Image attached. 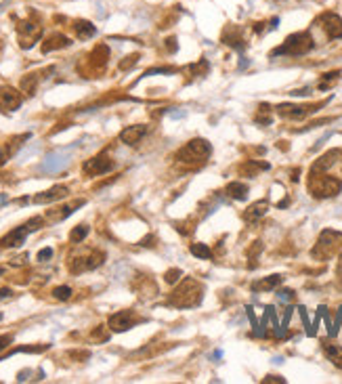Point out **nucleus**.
I'll return each mask as SVG.
<instances>
[{
  "label": "nucleus",
  "instance_id": "16",
  "mask_svg": "<svg viewBox=\"0 0 342 384\" xmlns=\"http://www.w3.org/2000/svg\"><path fill=\"white\" fill-rule=\"evenodd\" d=\"M340 155H342V149H332V151H328L326 155H321V158L313 164V168H311V177H313V174H319V172H326L338 158H340Z\"/></svg>",
  "mask_w": 342,
  "mask_h": 384
},
{
  "label": "nucleus",
  "instance_id": "13",
  "mask_svg": "<svg viewBox=\"0 0 342 384\" xmlns=\"http://www.w3.org/2000/svg\"><path fill=\"white\" fill-rule=\"evenodd\" d=\"M27 233H32V231H30V227L25 223V225L17 227V229H13L9 235H5L3 239H0V246H3V248H17V246H21V243L25 241V237H27Z\"/></svg>",
  "mask_w": 342,
  "mask_h": 384
},
{
  "label": "nucleus",
  "instance_id": "30",
  "mask_svg": "<svg viewBox=\"0 0 342 384\" xmlns=\"http://www.w3.org/2000/svg\"><path fill=\"white\" fill-rule=\"evenodd\" d=\"M136 61H139V55H130V57H126L122 63H120V69H130V67H134L136 65Z\"/></svg>",
  "mask_w": 342,
  "mask_h": 384
},
{
  "label": "nucleus",
  "instance_id": "2",
  "mask_svg": "<svg viewBox=\"0 0 342 384\" xmlns=\"http://www.w3.org/2000/svg\"><path fill=\"white\" fill-rule=\"evenodd\" d=\"M313 48V38H311V34L309 32H298V34H292L283 46L275 48L273 50V57L275 55H304V53H309V50Z\"/></svg>",
  "mask_w": 342,
  "mask_h": 384
},
{
  "label": "nucleus",
  "instance_id": "19",
  "mask_svg": "<svg viewBox=\"0 0 342 384\" xmlns=\"http://www.w3.org/2000/svg\"><path fill=\"white\" fill-rule=\"evenodd\" d=\"M72 40L63 36V34H55V36H50L44 44H42V53H50V50H55V48H65V46H70Z\"/></svg>",
  "mask_w": 342,
  "mask_h": 384
},
{
  "label": "nucleus",
  "instance_id": "11",
  "mask_svg": "<svg viewBox=\"0 0 342 384\" xmlns=\"http://www.w3.org/2000/svg\"><path fill=\"white\" fill-rule=\"evenodd\" d=\"M136 321H139V317H136L132 311H120V313H116V315H111L109 327L113 332H124V330H130Z\"/></svg>",
  "mask_w": 342,
  "mask_h": 384
},
{
  "label": "nucleus",
  "instance_id": "33",
  "mask_svg": "<svg viewBox=\"0 0 342 384\" xmlns=\"http://www.w3.org/2000/svg\"><path fill=\"white\" fill-rule=\"evenodd\" d=\"M277 296H279V300L288 303V300H292V298H294V292H292V290H281Z\"/></svg>",
  "mask_w": 342,
  "mask_h": 384
},
{
  "label": "nucleus",
  "instance_id": "6",
  "mask_svg": "<svg viewBox=\"0 0 342 384\" xmlns=\"http://www.w3.org/2000/svg\"><path fill=\"white\" fill-rule=\"evenodd\" d=\"M342 241V233H336V231H323L321 237H319V243H317V248L313 250V256H319V258H326L330 256L336 246Z\"/></svg>",
  "mask_w": 342,
  "mask_h": 384
},
{
  "label": "nucleus",
  "instance_id": "28",
  "mask_svg": "<svg viewBox=\"0 0 342 384\" xmlns=\"http://www.w3.org/2000/svg\"><path fill=\"white\" fill-rule=\"evenodd\" d=\"M338 76H340V72H330V74H326V76H323V80L319 82V91H328L330 84H334V82L338 80Z\"/></svg>",
  "mask_w": 342,
  "mask_h": 384
},
{
  "label": "nucleus",
  "instance_id": "1",
  "mask_svg": "<svg viewBox=\"0 0 342 384\" xmlns=\"http://www.w3.org/2000/svg\"><path fill=\"white\" fill-rule=\"evenodd\" d=\"M202 300V286L195 279H185V282L173 292L170 305L175 307H195Z\"/></svg>",
  "mask_w": 342,
  "mask_h": 384
},
{
  "label": "nucleus",
  "instance_id": "7",
  "mask_svg": "<svg viewBox=\"0 0 342 384\" xmlns=\"http://www.w3.org/2000/svg\"><path fill=\"white\" fill-rule=\"evenodd\" d=\"M17 32H19V44L23 48H32L34 42H36L40 36H42V28L38 23H32V21H23L19 23V28H17Z\"/></svg>",
  "mask_w": 342,
  "mask_h": 384
},
{
  "label": "nucleus",
  "instance_id": "22",
  "mask_svg": "<svg viewBox=\"0 0 342 384\" xmlns=\"http://www.w3.org/2000/svg\"><path fill=\"white\" fill-rule=\"evenodd\" d=\"M323 351H326V355L330 357V361H332L334 365L342 368V346L332 344V342H328V340H323Z\"/></svg>",
  "mask_w": 342,
  "mask_h": 384
},
{
  "label": "nucleus",
  "instance_id": "31",
  "mask_svg": "<svg viewBox=\"0 0 342 384\" xmlns=\"http://www.w3.org/2000/svg\"><path fill=\"white\" fill-rule=\"evenodd\" d=\"M179 277H181V271H179V269H170V271L166 273V282H168V284H175V282H179Z\"/></svg>",
  "mask_w": 342,
  "mask_h": 384
},
{
  "label": "nucleus",
  "instance_id": "12",
  "mask_svg": "<svg viewBox=\"0 0 342 384\" xmlns=\"http://www.w3.org/2000/svg\"><path fill=\"white\" fill-rule=\"evenodd\" d=\"M319 23H321L323 30L328 32L330 38H340L342 36V19L336 13H323L319 17Z\"/></svg>",
  "mask_w": 342,
  "mask_h": 384
},
{
  "label": "nucleus",
  "instance_id": "35",
  "mask_svg": "<svg viewBox=\"0 0 342 384\" xmlns=\"http://www.w3.org/2000/svg\"><path fill=\"white\" fill-rule=\"evenodd\" d=\"M11 342H13V336H0V351H3V348H7Z\"/></svg>",
  "mask_w": 342,
  "mask_h": 384
},
{
  "label": "nucleus",
  "instance_id": "26",
  "mask_svg": "<svg viewBox=\"0 0 342 384\" xmlns=\"http://www.w3.org/2000/svg\"><path fill=\"white\" fill-rule=\"evenodd\" d=\"M87 235H89V227L87 225H80V227H76V229L72 231L70 239H72V243H80Z\"/></svg>",
  "mask_w": 342,
  "mask_h": 384
},
{
  "label": "nucleus",
  "instance_id": "37",
  "mask_svg": "<svg viewBox=\"0 0 342 384\" xmlns=\"http://www.w3.org/2000/svg\"><path fill=\"white\" fill-rule=\"evenodd\" d=\"M11 296H13V292H11L9 288H3V290H0V300H3V298H11Z\"/></svg>",
  "mask_w": 342,
  "mask_h": 384
},
{
  "label": "nucleus",
  "instance_id": "10",
  "mask_svg": "<svg viewBox=\"0 0 342 384\" xmlns=\"http://www.w3.org/2000/svg\"><path fill=\"white\" fill-rule=\"evenodd\" d=\"M111 168H113V162L109 160L107 153H101V155H97V158H93L91 162L84 164V172L91 174V177H95V174H105Z\"/></svg>",
  "mask_w": 342,
  "mask_h": 384
},
{
  "label": "nucleus",
  "instance_id": "24",
  "mask_svg": "<svg viewBox=\"0 0 342 384\" xmlns=\"http://www.w3.org/2000/svg\"><path fill=\"white\" fill-rule=\"evenodd\" d=\"M38 82H40V76H38V74H30V76H25V78L21 80V91H23L25 95L32 97L34 93H36Z\"/></svg>",
  "mask_w": 342,
  "mask_h": 384
},
{
  "label": "nucleus",
  "instance_id": "17",
  "mask_svg": "<svg viewBox=\"0 0 342 384\" xmlns=\"http://www.w3.org/2000/svg\"><path fill=\"white\" fill-rule=\"evenodd\" d=\"M74 32L80 40H89L97 34V28L87 19H78V21H74Z\"/></svg>",
  "mask_w": 342,
  "mask_h": 384
},
{
  "label": "nucleus",
  "instance_id": "29",
  "mask_svg": "<svg viewBox=\"0 0 342 384\" xmlns=\"http://www.w3.org/2000/svg\"><path fill=\"white\" fill-rule=\"evenodd\" d=\"M53 296L57 300H67L72 296V288L70 286H61V288H55V292H53Z\"/></svg>",
  "mask_w": 342,
  "mask_h": 384
},
{
  "label": "nucleus",
  "instance_id": "23",
  "mask_svg": "<svg viewBox=\"0 0 342 384\" xmlns=\"http://www.w3.org/2000/svg\"><path fill=\"white\" fill-rule=\"evenodd\" d=\"M227 194L233 198V200H239V202H242V200H246L248 198V185H244V183H229L227 185Z\"/></svg>",
  "mask_w": 342,
  "mask_h": 384
},
{
  "label": "nucleus",
  "instance_id": "20",
  "mask_svg": "<svg viewBox=\"0 0 342 384\" xmlns=\"http://www.w3.org/2000/svg\"><path fill=\"white\" fill-rule=\"evenodd\" d=\"M267 208H269V204H267V200H261V202H256V204H252L248 210H246V214H244V218L248 221V223H256L259 221L265 212H267Z\"/></svg>",
  "mask_w": 342,
  "mask_h": 384
},
{
  "label": "nucleus",
  "instance_id": "5",
  "mask_svg": "<svg viewBox=\"0 0 342 384\" xmlns=\"http://www.w3.org/2000/svg\"><path fill=\"white\" fill-rule=\"evenodd\" d=\"M70 155H72V149H57L53 153H48L46 160L40 166V170L42 172H59L70 164Z\"/></svg>",
  "mask_w": 342,
  "mask_h": 384
},
{
  "label": "nucleus",
  "instance_id": "34",
  "mask_svg": "<svg viewBox=\"0 0 342 384\" xmlns=\"http://www.w3.org/2000/svg\"><path fill=\"white\" fill-rule=\"evenodd\" d=\"M50 256H53V250H50V248H44V250L38 252V260H42V263H44V260H48Z\"/></svg>",
  "mask_w": 342,
  "mask_h": 384
},
{
  "label": "nucleus",
  "instance_id": "15",
  "mask_svg": "<svg viewBox=\"0 0 342 384\" xmlns=\"http://www.w3.org/2000/svg\"><path fill=\"white\" fill-rule=\"evenodd\" d=\"M67 194H70V189H67L65 185H55V187H50L48 191H44V194H38L36 198H34V202L36 204H48V202H55V200H63Z\"/></svg>",
  "mask_w": 342,
  "mask_h": 384
},
{
  "label": "nucleus",
  "instance_id": "3",
  "mask_svg": "<svg viewBox=\"0 0 342 384\" xmlns=\"http://www.w3.org/2000/svg\"><path fill=\"white\" fill-rule=\"evenodd\" d=\"M208 155H210V143L204 141V139H193L177 153V158L183 162H204Z\"/></svg>",
  "mask_w": 342,
  "mask_h": 384
},
{
  "label": "nucleus",
  "instance_id": "39",
  "mask_svg": "<svg viewBox=\"0 0 342 384\" xmlns=\"http://www.w3.org/2000/svg\"><path fill=\"white\" fill-rule=\"evenodd\" d=\"M3 273H5V269H3V267H0V275H3Z\"/></svg>",
  "mask_w": 342,
  "mask_h": 384
},
{
  "label": "nucleus",
  "instance_id": "9",
  "mask_svg": "<svg viewBox=\"0 0 342 384\" xmlns=\"http://www.w3.org/2000/svg\"><path fill=\"white\" fill-rule=\"evenodd\" d=\"M21 105V95L11 86H0V112H15Z\"/></svg>",
  "mask_w": 342,
  "mask_h": 384
},
{
  "label": "nucleus",
  "instance_id": "25",
  "mask_svg": "<svg viewBox=\"0 0 342 384\" xmlns=\"http://www.w3.org/2000/svg\"><path fill=\"white\" fill-rule=\"evenodd\" d=\"M279 284H281V277H279V275H271V277L263 279V282L254 284L252 290H273V288H277Z\"/></svg>",
  "mask_w": 342,
  "mask_h": 384
},
{
  "label": "nucleus",
  "instance_id": "32",
  "mask_svg": "<svg viewBox=\"0 0 342 384\" xmlns=\"http://www.w3.org/2000/svg\"><path fill=\"white\" fill-rule=\"evenodd\" d=\"M9 158H11V149L7 145H0V166H3Z\"/></svg>",
  "mask_w": 342,
  "mask_h": 384
},
{
  "label": "nucleus",
  "instance_id": "40",
  "mask_svg": "<svg viewBox=\"0 0 342 384\" xmlns=\"http://www.w3.org/2000/svg\"><path fill=\"white\" fill-rule=\"evenodd\" d=\"M0 319H3V315H0Z\"/></svg>",
  "mask_w": 342,
  "mask_h": 384
},
{
  "label": "nucleus",
  "instance_id": "4",
  "mask_svg": "<svg viewBox=\"0 0 342 384\" xmlns=\"http://www.w3.org/2000/svg\"><path fill=\"white\" fill-rule=\"evenodd\" d=\"M342 183L334 177H317L313 174V181H311V194L317 198H334L340 194Z\"/></svg>",
  "mask_w": 342,
  "mask_h": 384
},
{
  "label": "nucleus",
  "instance_id": "36",
  "mask_svg": "<svg viewBox=\"0 0 342 384\" xmlns=\"http://www.w3.org/2000/svg\"><path fill=\"white\" fill-rule=\"evenodd\" d=\"M166 46H168L170 53H175V50H177V40H175V38H168V40H166Z\"/></svg>",
  "mask_w": 342,
  "mask_h": 384
},
{
  "label": "nucleus",
  "instance_id": "18",
  "mask_svg": "<svg viewBox=\"0 0 342 384\" xmlns=\"http://www.w3.org/2000/svg\"><path fill=\"white\" fill-rule=\"evenodd\" d=\"M277 112H279V116H283V118H296V120H300V118H304L309 112H315V109H313V107H302V105H279Z\"/></svg>",
  "mask_w": 342,
  "mask_h": 384
},
{
  "label": "nucleus",
  "instance_id": "21",
  "mask_svg": "<svg viewBox=\"0 0 342 384\" xmlns=\"http://www.w3.org/2000/svg\"><path fill=\"white\" fill-rule=\"evenodd\" d=\"M84 204V200H78V202H74V204H70V206H61V208H57V210H50L48 212V218L50 221H63V218H67L70 216L76 208H80Z\"/></svg>",
  "mask_w": 342,
  "mask_h": 384
},
{
  "label": "nucleus",
  "instance_id": "27",
  "mask_svg": "<svg viewBox=\"0 0 342 384\" xmlns=\"http://www.w3.org/2000/svg\"><path fill=\"white\" fill-rule=\"evenodd\" d=\"M191 254L200 256V258H210L212 256V250L208 246H204V243H193L191 246Z\"/></svg>",
  "mask_w": 342,
  "mask_h": 384
},
{
  "label": "nucleus",
  "instance_id": "8",
  "mask_svg": "<svg viewBox=\"0 0 342 384\" xmlns=\"http://www.w3.org/2000/svg\"><path fill=\"white\" fill-rule=\"evenodd\" d=\"M103 254L101 252H89L87 256H78V258H74L72 260V265H70V269H72V273H82V271H89V269H95V267H99L101 263H103Z\"/></svg>",
  "mask_w": 342,
  "mask_h": 384
},
{
  "label": "nucleus",
  "instance_id": "14",
  "mask_svg": "<svg viewBox=\"0 0 342 384\" xmlns=\"http://www.w3.org/2000/svg\"><path fill=\"white\" fill-rule=\"evenodd\" d=\"M145 132H147V126H143V124L128 126V128H124L122 132H120V141L126 143V145H136L145 136Z\"/></svg>",
  "mask_w": 342,
  "mask_h": 384
},
{
  "label": "nucleus",
  "instance_id": "38",
  "mask_svg": "<svg viewBox=\"0 0 342 384\" xmlns=\"http://www.w3.org/2000/svg\"><path fill=\"white\" fill-rule=\"evenodd\" d=\"M338 271H340V273H342V260H340V265H338Z\"/></svg>",
  "mask_w": 342,
  "mask_h": 384
}]
</instances>
